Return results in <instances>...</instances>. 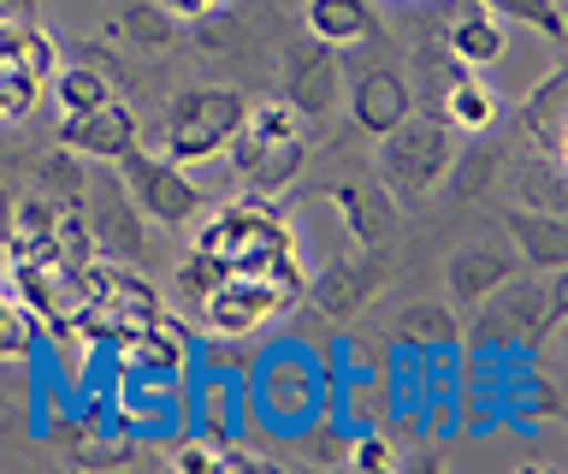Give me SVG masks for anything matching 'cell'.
I'll return each instance as SVG.
<instances>
[{
  "label": "cell",
  "instance_id": "obj_1",
  "mask_svg": "<svg viewBox=\"0 0 568 474\" xmlns=\"http://www.w3.org/2000/svg\"><path fill=\"white\" fill-rule=\"evenodd\" d=\"M248 415L261 433L296 438L320 410H332V367L314 356L308 344H266L243 380Z\"/></svg>",
  "mask_w": 568,
  "mask_h": 474
},
{
  "label": "cell",
  "instance_id": "obj_2",
  "mask_svg": "<svg viewBox=\"0 0 568 474\" xmlns=\"http://www.w3.org/2000/svg\"><path fill=\"white\" fill-rule=\"evenodd\" d=\"M195 250L225 261V268H266L284 250H302L296 225L273 208V196H248V202H225L213 208L207 225L195 232Z\"/></svg>",
  "mask_w": 568,
  "mask_h": 474
},
{
  "label": "cell",
  "instance_id": "obj_3",
  "mask_svg": "<svg viewBox=\"0 0 568 474\" xmlns=\"http://www.w3.org/2000/svg\"><path fill=\"white\" fill-rule=\"evenodd\" d=\"M243 113H248V101L237 90H225V83H190L166 108V161H178V167L225 161Z\"/></svg>",
  "mask_w": 568,
  "mask_h": 474
},
{
  "label": "cell",
  "instance_id": "obj_4",
  "mask_svg": "<svg viewBox=\"0 0 568 474\" xmlns=\"http://www.w3.org/2000/svg\"><path fill=\"white\" fill-rule=\"evenodd\" d=\"M456 161V131L444 125V119H415L408 113L397 131H385L379 137V172H385V184L397 190L403 202H426L433 190L444 184V172H450Z\"/></svg>",
  "mask_w": 568,
  "mask_h": 474
},
{
  "label": "cell",
  "instance_id": "obj_5",
  "mask_svg": "<svg viewBox=\"0 0 568 474\" xmlns=\"http://www.w3.org/2000/svg\"><path fill=\"white\" fill-rule=\"evenodd\" d=\"M296 285H284V279L261 273V268H231L220 285H213L202 303H195V314H202L207 332H225V339H255L261 326L284 321V314L296 309Z\"/></svg>",
  "mask_w": 568,
  "mask_h": 474
},
{
  "label": "cell",
  "instance_id": "obj_6",
  "mask_svg": "<svg viewBox=\"0 0 568 474\" xmlns=\"http://www.w3.org/2000/svg\"><path fill=\"white\" fill-rule=\"evenodd\" d=\"M60 72V42L36 19H0V119L30 113Z\"/></svg>",
  "mask_w": 568,
  "mask_h": 474
},
{
  "label": "cell",
  "instance_id": "obj_7",
  "mask_svg": "<svg viewBox=\"0 0 568 474\" xmlns=\"http://www.w3.org/2000/svg\"><path fill=\"white\" fill-rule=\"evenodd\" d=\"M119 184L131 190V202L154 225H190L195 214H202V202H207L202 190H195L190 167L166 161V154H142V149L119 154Z\"/></svg>",
  "mask_w": 568,
  "mask_h": 474
},
{
  "label": "cell",
  "instance_id": "obj_8",
  "mask_svg": "<svg viewBox=\"0 0 568 474\" xmlns=\"http://www.w3.org/2000/svg\"><path fill=\"white\" fill-rule=\"evenodd\" d=\"M486 321H479V332H486V344H532V339H545V332H557L562 321V279L550 273L545 285H509L504 291H491L486 303Z\"/></svg>",
  "mask_w": 568,
  "mask_h": 474
},
{
  "label": "cell",
  "instance_id": "obj_9",
  "mask_svg": "<svg viewBox=\"0 0 568 474\" xmlns=\"http://www.w3.org/2000/svg\"><path fill=\"white\" fill-rule=\"evenodd\" d=\"M89 232H95V255L106 261H149V214L131 202L124 184H101V196H83Z\"/></svg>",
  "mask_w": 568,
  "mask_h": 474
},
{
  "label": "cell",
  "instance_id": "obj_10",
  "mask_svg": "<svg viewBox=\"0 0 568 474\" xmlns=\"http://www.w3.org/2000/svg\"><path fill=\"white\" fill-rule=\"evenodd\" d=\"M184 403H190V433L213 438V445H237L248 427V392L243 380H225V374H195V385H184Z\"/></svg>",
  "mask_w": 568,
  "mask_h": 474
},
{
  "label": "cell",
  "instance_id": "obj_11",
  "mask_svg": "<svg viewBox=\"0 0 568 474\" xmlns=\"http://www.w3.org/2000/svg\"><path fill=\"white\" fill-rule=\"evenodd\" d=\"M509 279H521V255L509 250V243H462V250L450 255V268H444V285H450V296L462 309H479L491 291H504Z\"/></svg>",
  "mask_w": 568,
  "mask_h": 474
},
{
  "label": "cell",
  "instance_id": "obj_12",
  "mask_svg": "<svg viewBox=\"0 0 568 474\" xmlns=\"http://www.w3.org/2000/svg\"><path fill=\"white\" fill-rule=\"evenodd\" d=\"M385 273L390 268H385L379 250H355V255H337L320 273H308V285H314V303L326 314H355L373 291L385 285Z\"/></svg>",
  "mask_w": 568,
  "mask_h": 474
},
{
  "label": "cell",
  "instance_id": "obj_13",
  "mask_svg": "<svg viewBox=\"0 0 568 474\" xmlns=\"http://www.w3.org/2000/svg\"><path fill=\"white\" fill-rule=\"evenodd\" d=\"M408 113H415V90H408V78L390 72V65H373V72H362V78L349 83V119H355V131L385 137V131H397Z\"/></svg>",
  "mask_w": 568,
  "mask_h": 474
},
{
  "label": "cell",
  "instance_id": "obj_14",
  "mask_svg": "<svg viewBox=\"0 0 568 474\" xmlns=\"http://www.w3.org/2000/svg\"><path fill=\"white\" fill-rule=\"evenodd\" d=\"M337 90H344V60L326 42H308L302 54H291V72H284V101L302 119H320L337 108Z\"/></svg>",
  "mask_w": 568,
  "mask_h": 474
},
{
  "label": "cell",
  "instance_id": "obj_15",
  "mask_svg": "<svg viewBox=\"0 0 568 474\" xmlns=\"http://www.w3.org/2000/svg\"><path fill=\"white\" fill-rule=\"evenodd\" d=\"M60 143L83 161H119V154L136 149V113L124 101H106L95 113H78L60 125Z\"/></svg>",
  "mask_w": 568,
  "mask_h": 474
},
{
  "label": "cell",
  "instance_id": "obj_16",
  "mask_svg": "<svg viewBox=\"0 0 568 474\" xmlns=\"http://www.w3.org/2000/svg\"><path fill=\"white\" fill-rule=\"evenodd\" d=\"M444 125L456 137H491L497 119H504V90H497L491 78H479L474 65H462V72L444 83Z\"/></svg>",
  "mask_w": 568,
  "mask_h": 474
},
{
  "label": "cell",
  "instance_id": "obj_17",
  "mask_svg": "<svg viewBox=\"0 0 568 474\" xmlns=\"http://www.w3.org/2000/svg\"><path fill=\"white\" fill-rule=\"evenodd\" d=\"M444 54L462 60V65H474V72H491V65H504V54H509V30H504L497 12L468 7V12H456V19H450Z\"/></svg>",
  "mask_w": 568,
  "mask_h": 474
},
{
  "label": "cell",
  "instance_id": "obj_18",
  "mask_svg": "<svg viewBox=\"0 0 568 474\" xmlns=\"http://www.w3.org/2000/svg\"><path fill=\"white\" fill-rule=\"evenodd\" d=\"M332 208H337V220H344V232L362 243V250H379V243L397 232V208H390L385 190H373V184H332Z\"/></svg>",
  "mask_w": 568,
  "mask_h": 474
},
{
  "label": "cell",
  "instance_id": "obj_19",
  "mask_svg": "<svg viewBox=\"0 0 568 474\" xmlns=\"http://www.w3.org/2000/svg\"><path fill=\"white\" fill-rule=\"evenodd\" d=\"M509 238H515V255H521V268L562 273V261H568V232H562V214H539V208H515V214H509Z\"/></svg>",
  "mask_w": 568,
  "mask_h": 474
},
{
  "label": "cell",
  "instance_id": "obj_20",
  "mask_svg": "<svg viewBox=\"0 0 568 474\" xmlns=\"http://www.w3.org/2000/svg\"><path fill=\"white\" fill-rule=\"evenodd\" d=\"M521 125H527L532 143H539V154H550V161H562V154H568V78L562 72H550L539 90L527 95Z\"/></svg>",
  "mask_w": 568,
  "mask_h": 474
},
{
  "label": "cell",
  "instance_id": "obj_21",
  "mask_svg": "<svg viewBox=\"0 0 568 474\" xmlns=\"http://www.w3.org/2000/svg\"><path fill=\"white\" fill-rule=\"evenodd\" d=\"M308 37L326 48L373 42L379 37V12H373V0H308Z\"/></svg>",
  "mask_w": 568,
  "mask_h": 474
},
{
  "label": "cell",
  "instance_id": "obj_22",
  "mask_svg": "<svg viewBox=\"0 0 568 474\" xmlns=\"http://www.w3.org/2000/svg\"><path fill=\"white\" fill-rule=\"evenodd\" d=\"M302 161H308V143H302V137H291V143H261L237 179L255 190V196H278V190L302 172Z\"/></svg>",
  "mask_w": 568,
  "mask_h": 474
},
{
  "label": "cell",
  "instance_id": "obj_23",
  "mask_svg": "<svg viewBox=\"0 0 568 474\" xmlns=\"http://www.w3.org/2000/svg\"><path fill=\"white\" fill-rule=\"evenodd\" d=\"M53 101H60L65 119H78V113H95L106 101H119V83L101 65H60L53 72Z\"/></svg>",
  "mask_w": 568,
  "mask_h": 474
},
{
  "label": "cell",
  "instance_id": "obj_24",
  "mask_svg": "<svg viewBox=\"0 0 568 474\" xmlns=\"http://www.w3.org/2000/svg\"><path fill=\"white\" fill-rule=\"evenodd\" d=\"M332 410L344 427H385L390 415V385L379 374H355L344 385H332Z\"/></svg>",
  "mask_w": 568,
  "mask_h": 474
},
{
  "label": "cell",
  "instance_id": "obj_25",
  "mask_svg": "<svg viewBox=\"0 0 568 474\" xmlns=\"http://www.w3.org/2000/svg\"><path fill=\"white\" fill-rule=\"evenodd\" d=\"M397 344L415 350V356H426V350L462 344V326H456V314L444 309V303H408L397 314Z\"/></svg>",
  "mask_w": 568,
  "mask_h": 474
},
{
  "label": "cell",
  "instance_id": "obj_26",
  "mask_svg": "<svg viewBox=\"0 0 568 474\" xmlns=\"http://www.w3.org/2000/svg\"><path fill=\"white\" fill-rule=\"evenodd\" d=\"M53 196H24L7 208V255H42L53 250Z\"/></svg>",
  "mask_w": 568,
  "mask_h": 474
},
{
  "label": "cell",
  "instance_id": "obj_27",
  "mask_svg": "<svg viewBox=\"0 0 568 474\" xmlns=\"http://www.w3.org/2000/svg\"><path fill=\"white\" fill-rule=\"evenodd\" d=\"M349 433L355 427H344L337 410H320L308 427H302L296 438H284V445H291L302 463H344V456H349Z\"/></svg>",
  "mask_w": 568,
  "mask_h": 474
},
{
  "label": "cell",
  "instance_id": "obj_28",
  "mask_svg": "<svg viewBox=\"0 0 568 474\" xmlns=\"http://www.w3.org/2000/svg\"><path fill=\"white\" fill-rule=\"evenodd\" d=\"M53 255L65 261V268H83V261H95V232H89V208L83 202H53Z\"/></svg>",
  "mask_w": 568,
  "mask_h": 474
},
{
  "label": "cell",
  "instance_id": "obj_29",
  "mask_svg": "<svg viewBox=\"0 0 568 474\" xmlns=\"http://www.w3.org/2000/svg\"><path fill=\"white\" fill-rule=\"evenodd\" d=\"M515 190H521V208H539V214H562V202H568L562 161H550V154H532V161L521 167V179H515Z\"/></svg>",
  "mask_w": 568,
  "mask_h": 474
},
{
  "label": "cell",
  "instance_id": "obj_30",
  "mask_svg": "<svg viewBox=\"0 0 568 474\" xmlns=\"http://www.w3.org/2000/svg\"><path fill=\"white\" fill-rule=\"evenodd\" d=\"M474 7L497 12L504 24H527V30H539V37H550V42H562V37H568L562 0H474Z\"/></svg>",
  "mask_w": 568,
  "mask_h": 474
},
{
  "label": "cell",
  "instance_id": "obj_31",
  "mask_svg": "<svg viewBox=\"0 0 568 474\" xmlns=\"http://www.w3.org/2000/svg\"><path fill=\"white\" fill-rule=\"evenodd\" d=\"M42 196L53 202H83L89 196V167H83V154H71L65 143L42 161Z\"/></svg>",
  "mask_w": 568,
  "mask_h": 474
},
{
  "label": "cell",
  "instance_id": "obj_32",
  "mask_svg": "<svg viewBox=\"0 0 568 474\" xmlns=\"http://www.w3.org/2000/svg\"><path fill=\"white\" fill-rule=\"evenodd\" d=\"M243 125L255 131L261 143H291V137H302V113L284 95H273V101H255V108L243 113Z\"/></svg>",
  "mask_w": 568,
  "mask_h": 474
},
{
  "label": "cell",
  "instance_id": "obj_33",
  "mask_svg": "<svg viewBox=\"0 0 568 474\" xmlns=\"http://www.w3.org/2000/svg\"><path fill=\"white\" fill-rule=\"evenodd\" d=\"M261 350H248L243 339H225V332H213V339L202 344V374H225V380H248V367H255Z\"/></svg>",
  "mask_w": 568,
  "mask_h": 474
},
{
  "label": "cell",
  "instance_id": "obj_34",
  "mask_svg": "<svg viewBox=\"0 0 568 474\" xmlns=\"http://www.w3.org/2000/svg\"><path fill=\"white\" fill-rule=\"evenodd\" d=\"M491 172H497V149H479V154H462V149H456V161H450V172H444V184H450L456 202H474L479 190L491 184Z\"/></svg>",
  "mask_w": 568,
  "mask_h": 474
},
{
  "label": "cell",
  "instance_id": "obj_35",
  "mask_svg": "<svg viewBox=\"0 0 568 474\" xmlns=\"http://www.w3.org/2000/svg\"><path fill=\"white\" fill-rule=\"evenodd\" d=\"M349 468H362V474H390L397 468V451H390V438L385 427H355L349 433V456H344Z\"/></svg>",
  "mask_w": 568,
  "mask_h": 474
},
{
  "label": "cell",
  "instance_id": "obj_36",
  "mask_svg": "<svg viewBox=\"0 0 568 474\" xmlns=\"http://www.w3.org/2000/svg\"><path fill=\"white\" fill-rule=\"evenodd\" d=\"M225 273H231L225 261H213V255H202V250H190V255H184V268H178V279H172V285H178V296H184V303H202V296H207L213 285H220Z\"/></svg>",
  "mask_w": 568,
  "mask_h": 474
},
{
  "label": "cell",
  "instance_id": "obj_37",
  "mask_svg": "<svg viewBox=\"0 0 568 474\" xmlns=\"http://www.w3.org/2000/svg\"><path fill=\"white\" fill-rule=\"evenodd\" d=\"M36 350V326H30V314L12 303L7 291H0V362H18V356H30Z\"/></svg>",
  "mask_w": 568,
  "mask_h": 474
},
{
  "label": "cell",
  "instance_id": "obj_38",
  "mask_svg": "<svg viewBox=\"0 0 568 474\" xmlns=\"http://www.w3.org/2000/svg\"><path fill=\"white\" fill-rule=\"evenodd\" d=\"M172 468L178 474H213V468H225V445H213V438H184V445H172Z\"/></svg>",
  "mask_w": 568,
  "mask_h": 474
},
{
  "label": "cell",
  "instance_id": "obj_39",
  "mask_svg": "<svg viewBox=\"0 0 568 474\" xmlns=\"http://www.w3.org/2000/svg\"><path fill=\"white\" fill-rule=\"evenodd\" d=\"M420 433H426V438H456V433H462L456 397H426V403H420Z\"/></svg>",
  "mask_w": 568,
  "mask_h": 474
},
{
  "label": "cell",
  "instance_id": "obj_40",
  "mask_svg": "<svg viewBox=\"0 0 568 474\" xmlns=\"http://www.w3.org/2000/svg\"><path fill=\"white\" fill-rule=\"evenodd\" d=\"M160 12H166V19H213V12H220V0H154Z\"/></svg>",
  "mask_w": 568,
  "mask_h": 474
},
{
  "label": "cell",
  "instance_id": "obj_41",
  "mask_svg": "<svg viewBox=\"0 0 568 474\" xmlns=\"http://www.w3.org/2000/svg\"><path fill=\"white\" fill-rule=\"evenodd\" d=\"M0 19H36V0H0Z\"/></svg>",
  "mask_w": 568,
  "mask_h": 474
}]
</instances>
